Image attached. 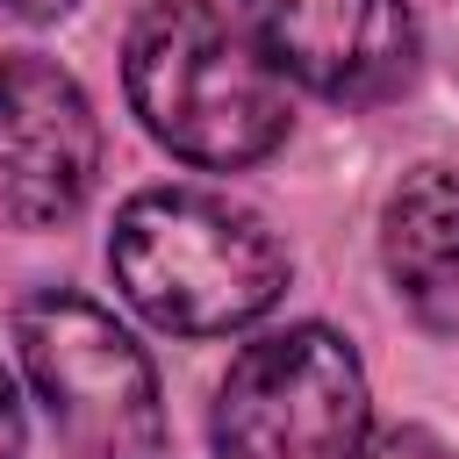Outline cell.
I'll use <instances>...</instances> for the list:
<instances>
[{"label":"cell","mask_w":459,"mask_h":459,"mask_svg":"<svg viewBox=\"0 0 459 459\" xmlns=\"http://www.w3.org/2000/svg\"><path fill=\"white\" fill-rule=\"evenodd\" d=\"M108 265L122 301L172 337H222L258 323L287 287L280 237L201 186H151L115 215Z\"/></svg>","instance_id":"7a4b0ae2"},{"label":"cell","mask_w":459,"mask_h":459,"mask_svg":"<svg viewBox=\"0 0 459 459\" xmlns=\"http://www.w3.org/2000/svg\"><path fill=\"white\" fill-rule=\"evenodd\" d=\"M380 265L394 280V301L423 330H459V165H416L387 194Z\"/></svg>","instance_id":"52a82bcc"},{"label":"cell","mask_w":459,"mask_h":459,"mask_svg":"<svg viewBox=\"0 0 459 459\" xmlns=\"http://www.w3.org/2000/svg\"><path fill=\"white\" fill-rule=\"evenodd\" d=\"M215 459H359L373 437L366 366L323 323H287L237 351L208 409Z\"/></svg>","instance_id":"277c9868"},{"label":"cell","mask_w":459,"mask_h":459,"mask_svg":"<svg viewBox=\"0 0 459 459\" xmlns=\"http://www.w3.org/2000/svg\"><path fill=\"white\" fill-rule=\"evenodd\" d=\"M100 172V122L50 57H0V215L22 230L72 222Z\"/></svg>","instance_id":"8992f818"},{"label":"cell","mask_w":459,"mask_h":459,"mask_svg":"<svg viewBox=\"0 0 459 459\" xmlns=\"http://www.w3.org/2000/svg\"><path fill=\"white\" fill-rule=\"evenodd\" d=\"M136 122L186 165H258L287 136V79L215 0H151L122 50Z\"/></svg>","instance_id":"6da1fadb"},{"label":"cell","mask_w":459,"mask_h":459,"mask_svg":"<svg viewBox=\"0 0 459 459\" xmlns=\"http://www.w3.org/2000/svg\"><path fill=\"white\" fill-rule=\"evenodd\" d=\"M0 459H22V402H14L7 366H0Z\"/></svg>","instance_id":"9c48e42d"},{"label":"cell","mask_w":459,"mask_h":459,"mask_svg":"<svg viewBox=\"0 0 459 459\" xmlns=\"http://www.w3.org/2000/svg\"><path fill=\"white\" fill-rule=\"evenodd\" d=\"M7 7H14V14H29V22H57L72 0H7Z\"/></svg>","instance_id":"30bf717a"},{"label":"cell","mask_w":459,"mask_h":459,"mask_svg":"<svg viewBox=\"0 0 459 459\" xmlns=\"http://www.w3.org/2000/svg\"><path fill=\"white\" fill-rule=\"evenodd\" d=\"M14 344L72 459H158L165 452L158 373L108 308H93L86 294L43 287L14 308Z\"/></svg>","instance_id":"3957f363"},{"label":"cell","mask_w":459,"mask_h":459,"mask_svg":"<svg viewBox=\"0 0 459 459\" xmlns=\"http://www.w3.org/2000/svg\"><path fill=\"white\" fill-rule=\"evenodd\" d=\"M359 459H459V452L437 445L430 430H380V437H366Z\"/></svg>","instance_id":"ba28073f"},{"label":"cell","mask_w":459,"mask_h":459,"mask_svg":"<svg viewBox=\"0 0 459 459\" xmlns=\"http://www.w3.org/2000/svg\"><path fill=\"white\" fill-rule=\"evenodd\" d=\"M265 65L323 100L373 108L416 79V22L402 0H244Z\"/></svg>","instance_id":"5b68a950"}]
</instances>
